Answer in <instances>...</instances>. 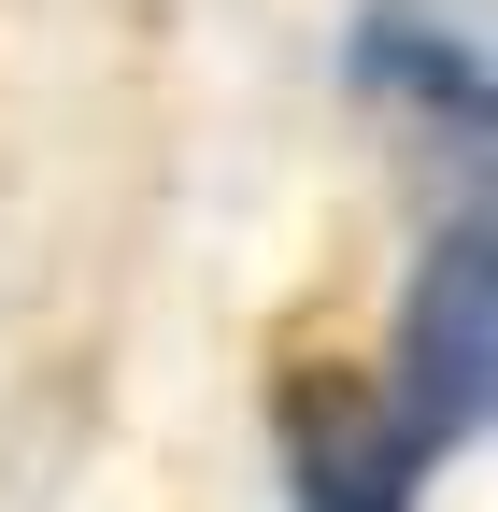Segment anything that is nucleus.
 Returning a JSON list of instances; mask_svg holds the SVG:
<instances>
[{
  "mask_svg": "<svg viewBox=\"0 0 498 512\" xmlns=\"http://www.w3.org/2000/svg\"><path fill=\"white\" fill-rule=\"evenodd\" d=\"M484 370H498V271H484V214H456L413 271V313H399V370H385V413L413 470H442L456 441L484 427Z\"/></svg>",
  "mask_w": 498,
  "mask_h": 512,
  "instance_id": "nucleus-1",
  "label": "nucleus"
},
{
  "mask_svg": "<svg viewBox=\"0 0 498 512\" xmlns=\"http://www.w3.org/2000/svg\"><path fill=\"white\" fill-rule=\"evenodd\" d=\"M356 72L385 86V100H413V114H442L456 143H484V72H470V43H456V29H427L413 0H385V15L356 29Z\"/></svg>",
  "mask_w": 498,
  "mask_h": 512,
  "instance_id": "nucleus-2",
  "label": "nucleus"
}]
</instances>
